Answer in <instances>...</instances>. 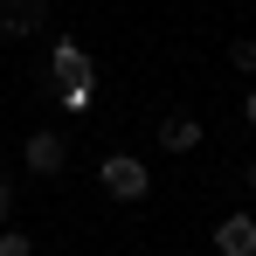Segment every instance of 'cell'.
I'll return each mask as SVG.
<instances>
[{
  "label": "cell",
  "instance_id": "10",
  "mask_svg": "<svg viewBox=\"0 0 256 256\" xmlns=\"http://www.w3.org/2000/svg\"><path fill=\"white\" fill-rule=\"evenodd\" d=\"M7 208H14V187H7V180H0V222H7Z\"/></svg>",
  "mask_w": 256,
  "mask_h": 256
},
{
  "label": "cell",
  "instance_id": "8",
  "mask_svg": "<svg viewBox=\"0 0 256 256\" xmlns=\"http://www.w3.org/2000/svg\"><path fill=\"white\" fill-rule=\"evenodd\" d=\"M0 256H35V242H28L21 228H0Z\"/></svg>",
  "mask_w": 256,
  "mask_h": 256
},
{
  "label": "cell",
  "instance_id": "3",
  "mask_svg": "<svg viewBox=\"0 0 256 256\" xmlns=\"http://www.w3.org/2000/svg\"><path fill=\"white\" fill-rule=\"evenodd\" d=\"M21 160H28V173H42V180H56V173L70 166V146H62V132H35Z\"/></svg>",
  "mask_w": 256,
  "mask_h": 256
},
{
  "label": "cell",
  "instance_id": "4",
  "mask_svg": "<svg viewBox=\"0 0 256 256\" xmlns=\"http://www.w3.org/2000/svg\"><path fill=\"white\" fill-rule=\"evenodd\" d=\"M214 250L222 256H256V214H222L214 222Z\"/></svg>",
  "mask_w": 256,
  "mask_h": 256
},
{
  "label": "cell",
  "instance_id": "5",
  "mask_svg": "<svg viewBox=\"0 0 256 256\" xmlns=\"http://www.w3.org/2000/svg\"><path fill=\"white\" fill-rule=\"evenodd\" d=\"M56 76H62V84H90V56H84V42H70V35L56 42Z\"/></svg>",
  "mask_w": 256,
  "mask_h": 256
},
{
  "label": "cell",
  "instance_id": "2",
  "mask_svg": "<svg viewBox=\"0 0 256 256\" xmlns=\"http://www.w3.org/2000/svg\"><path fill=\"white\" fill-rule=\"evenodd\" d=\"M48 21V0H0V42H28Z\"/></svg>",
  "mask_w": 256,
  "mask_h": 256
},
{
  "label": "cell",
  "instance_id": "7",
  "mask_svg": "<svg viewBox=\"0 0 256 256\" xmlns=\"http://www.w3.org/2000/svg\"><path fill=\"white\" fill-rule=\"evenodd\" d=\"M228 62H236L242 76H250V70H256V42H250V35H236V42H228Z\"/></svg>",
  "mask_w": 256,
  "mask_h": 256
},
{
  "label": "cell",
  "instance_id": "11",
  "mask_svg": "<svg viewBox=\"0 0 256 256\" xmlns=\"http://www.w3.org/2000/svg\"><path fill=\"white\" fill-rule=\"evenodd\" d=\"M242 187H250V194H256V160H250V166H242Z\"/></svg>",
  "mask_w": 256,
  "mask_h": 256
},
{
  "label": "cell",
  "instance_id": "9",
  "mask_svg": "<svg viewBox=\"0 0 256 256\" xmlns=\"http://www.w3.org/2000/svg\"><path fill=\"white\" fill-rule=\"evenodd\" d=\"M242 125L256 132V90H250V97H242Z\"/></svg>",
  "mask_w": 256,
  "mask_h": 256
},
{
  "label": "cell",
  "instance_id": "1",
  "mask_svg": "<svg viewBox=\"0 0 256 256\" xmlns=\"http://www.w3.org/2000/svg\"><path fill=\"white\" fill-rule=\"evenodd\" d=\"M97 180H104V194H118V201H146V194H152V173H146L138 152H111V160L97 166Z\"/></svg>",
  "mask_w": 256,
  "mask_h": 256
},
{
  "label": "cell",
  "instance_id": "6",
  "mask_svg": "<svg viewBox=\"0 0 256 256\" xmlns=\"http://www.w3.org/2000/svg\"><path fill=\"white\" fill-rule=\"evenodd\" d=\"M160 146H166V152H194V146H201V125H194V118H180V111H173L166 125H160Z\"/></svg>",
  "mask_w": 256,
  "mask_h": 256
}]
</instances>
